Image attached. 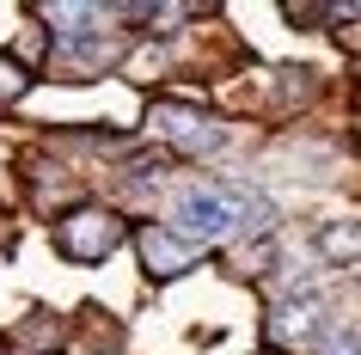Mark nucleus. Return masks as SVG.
<instances>
[{"mask_svg": "<svg viewBox=\"0 0 361 355\" xmlns=\"http://www.w3.org/2000/svg\"><path fill=\"white\" fill-rule=\"evenodd\" d=\"M153 135H166L178 153H214V148H227V129L221 123H209V116H196L190 104H153Z\"/></svg>", "mask_w": 361, "mask_h": 355, "instance_id": "4", "label": "nucleus"}, {"mask_svg": "<svg viewBox=\"0 0 361 355\" xmlns=\"http://www.w3.org/2000/svg\"><path fill=\"white\" fill-rule=\"evenodd\" d=\"M319 251H324L331 263H355V258H361V221H331V227L319 233Z\"/></svg>", "mask_w": 361, "mask_h": 355, "instance_id": "8", "label": "nucleus"}, {"mask_svg": "<svg viewBox=\"0 0 361 355\" xmlns=\"http://www.w3.org/2000/svg\"><path fill=\"white\" fill-rule=\"evenodd\" d=\"M324 355H361L355 337H337V343H324Z\"/></svg>", "mask_w": 361, "mask_h": 355, "instance_id": "10", "label": "nucleus"}, {"mask_svg": "<svg viewBox=\"0 0 361 355\" xmlns=\"http://www.w3.org/2000/svg\"><path fill=\"white\" fill-rule=\"evenodd\" d=\"M135 251H141V270H147L153 282L184 276V270H190V263L202 258V251H196V245H184L166 221H147V227H141V233H135Z\"/></svg>", "mask_w": 361, "mask_h": 355, "instance_id": "5", "label": "nucleus"}, {"mask_svg": "<svg viewBox=\"0 0 361 355\" xmlns=\"http://www.w3.org/2000/svg\"><path fill=\"white\" fill-rule=\"evenodd\" d=\"M19 92H25V74L13 61H0V98H19Z\"/></svg>", "mask_w": 361, "mask_h": 355, "instance_id": "9", "label": "nucleus"}, {"mask_svg": "<svg viewBox=\"0 0 361 355\" xmlns=\"http://www.w3.org/2000/svg\"><path fill=\"white\" fill-rule=\"evenodd\" d=\"M171 233L196 251H214L227 245L233 233H269L276 227V208L245 184H184L171 196Z\"/></svg>", "mask_w": 361, "mask_h": 355, "instance_id": "1", "label": "nucleus"}, {"mask_svg": "<svg viewBox=\"0 0 361 355\" xmlns=\"http://www.w3.org/2000/svg\"><path fill=\"white\" fill-rule=\"evenodd\" d=\"M56 56H61V68L86 74V68H104V61H116V56H123V43H116V37H104V31H86V37L56 43Z\"/></svg>", "mask_w": 361, "mask_h": 355, "instance_id": "6", "label": "nucleus"}, {"mask_svg": "<svg viewBox=\"0 0 361 355\" xmlns=\"http://www.w3.org/2000/svg\"><path fill=\"white\" fill-rule=\"evenodd\" d=\"M37 19H49V31H56V43L68 37H86V31H104V6H37Z\"/></svg>", "mask_w": 361, "mask_h": 355, "instance_id": "7", "label": "nucleus"}, {"mask_svg": "<svg viewBox=\"0 0 361 355\" xmlns=\"http://www.w3.org/2000/svg\"><path fill=\"white\" fill-rule=\"evenodd\" d=\"M324 331H331V318H324V300H312V294H288L282 306L269 313L264 343H269V349H282V355H300V349H312Z\"/></svg>", "mask_w": 361, "mask_h": 355, "instance_id": "3", "label": "nucleus"}, {"mask_svg": "<svg viewBox=\"0 0 361 355\" xmlns=\"http://www.w3.org/2000/svg\"><path fill=\"white\" fill-rule=\"evenodd\" d=\"M49 239H56V251H61L68 263H104L116 245L129 239V227H123L116 208L86 203V208H74V215H61V221L49 227Z\"/></svg>", "mask_w": 361, "mask_h": 355, "instance_id": "2", "label": "nucleus"}]
</instances>
